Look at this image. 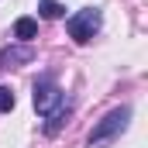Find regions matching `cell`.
Here are the masks:
<instances>
[{
    "instance_id": "obj_1",
    "label": "cell",
    "mask_w": 148,
    "mask_h": 148,
    "mask_svg": "<svg viewBox=\"0 0 148 148\" xmlns=\"http://www.w3.org/2000/svg\"><path fill=\"white\" fill-rule=\"evenodd\" d=\"M35 110L45 117V134H55L62 124H66V117L73 110V103L66 100V93L59 90V83L52 79V76H38L35 79Z\"/></svg>"
},
{
    "instance_id": "obj_2",
    "label": "cell",
    "mask_w": 148,
    "mask_h": 148,
    "mask_svg": "<svg viewBox=\"0 0 148 148\" xmlns=\"http://www.w3.org/2000/svg\"><path fill=\"white\" fill-rule=\"evenodd\" d=\"M127 124H131V107H114L103 121H97V127L90 131L86 145L90 148H107L110 141H117V138L127 131Z\"/></svg>"
},
{
    "instance_id": "obj_3",
    "label": "cell",
    "mask_w": 148,
    "mask_h": 148,
    "mask_svg": "<svg viewBox=\"0 0 148 148\" xmlns=\"http://www.w3.org/2000/svg\"><path fill=\"white\" fill-rule=\"evenodd\" d=\"M100 28H103V14L97 7H83V10H76L73 17L66 21V31H69V38H73L76 45L93 41V38L100 35Z\"/></svg>"
},
{
    "instance_id": "obj_4",
    "label": "cell",
    "mask_w": 148,
    "mask_h": 148,
    "mask_svg": "<svg viewBox=\"0 0 148 148\" xmlns=\"http://www.w3.org/2000/svg\"><path fill=\"white\" fill-rule=\"evenodd\" d=\"M31 59H35V48L31 45H10V48L0 52V69H17V66H24Z\"/></svg>"
},
{
    "instance_id": "obj_5",
    "label": "cell",
    "mask_w": 148,
    "mask_h": 148,
    "mask_svg": "<svg viewBox=\"0 0 148 148\" xmlns=\"http://www.w3.org/2000/svg\"><path fill=\"white\" fill-rule=\"evenodd\" d=\"M35 35H38V21L35 17H17V21H14V38H17L21 45H28Z\"/></svg>"
},
{
    "instance_id": "obj_6",
    "label": "cell",
    "mask_w": 148,
    "mask_h": 148,
    "mask_svg": "<svg viewBox=\"0 0 148 148\" xmlns=\"http://www.w3.org/2000/svg\"><path fill=\"white\" fill-rule=\"evenodd\" d=\"M38 14L48 17V21H59V17L66 14V7H62L59 0H38Z\"/></svg>"
},
{
    "instance_id": "obj_7",
    "label": "cell",
    "mask_w": 148,
    "mask_h": 148,
    "mask_svg": "<svg viewBox=\"0 0 148 148\" xmlns=\"http://www.w3.org/2000/svg\"><path fill=\"white\" fill-rule=\"evenodd\" d=\"M14 93H10V86H0V114H7V110H14Z\"/></svg>"
}]
</instances>
